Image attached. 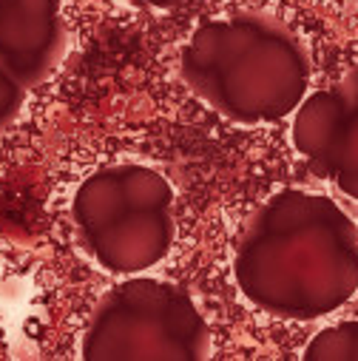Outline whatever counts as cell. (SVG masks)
<instances>
[{
    "label": "cell",
    "mask_w": 358,
    "mask_h": 361,
    "mask_svg": "<svg viewBox=\"0 0 358 361\" xmlns=\"http://www.w3.org/2000/svg\"><path fill=\"white\" fill-rule=\"evenodd\" d=\"M341 88H344V92L358 103V66H352V68L347 71V77L341 80Z\"/></svg>",
    "instance_id": "cell-9"
},
{
    "label": "cell",
    "mask_w": 358,
    "mask_h": 361,
    "mask_svg": "<svg viewBox=\"0 0 358 361\" xmlns=\"http://www.w3.org/2000/svg\"><path fill=\"white\" fill-rule=\"evenodd\" d=\"M233 276L242 296L271 316H330L358 290V228L324 194L279 191L242 228Z\"/></svg>",
    "instance_id": "cell-1"
},
{
    "label": "cell",
    "mask_w": 358,
    "mask_h": 361,
    "mask_svg": "<svg viewBox=\"0 0 358 361\" xmlns=\"http://www.w3.org/2000/svg\"><path fill=\"white\" fill-rule=\"evenodd\" d=\"M304 361H358V322L324 327L304 347Z\"/></svg>",
    "instance_id": "cell-7"
},
{
    "label": "cell",
    "mask_w": 358,
    "mask_h": 361,
    "mask_svg": "<svg viewBox=\"0 0 358 361\" xmlns=\"http://www.w3.org/2000/svg\"><path fill=\"white\" fill-rule=\"evenodd\" d=\"M293 145L307 165L358 200V103L335 88L307 94L293 117Z\"/></svg>",
    "instance_id": "cell-5"
},
{
    "label": "cell",
    "mask_w": 358,
    "mask_h": 361,
    "mask_svg": "<svg viewBox=\"0 0 358 361\" xmlns=\"http://www.w3.org/2000/svg\"><path fill=\"white\" fill-rule=\"evenodd\" d=\"M0 4H4V0H0Z\"/></svg>",
    "instance_id": "cell-11"
},
{
    "label": "cell",
    "mask_w": 358,
    "mask_h": 361,
    "mask_svg": "<svg viewBox=\"0 0 358 361\" xmlns=\"http://www.w3.org/2000/svg\"><path fill=\"white\" fill-rule=\"evenodd\" d=\"M88 361H205L211 330L194 296L154 276H128L103 293L80 338Z\"/></svg>",
    "instance_id": "cell-4"
},
{
    "label": "cell",
    "mask_w": 358,
    "mask_h": 361,
    "mask_svg": "<svg viewBox=\"0 0 358 361\" xmlns=\"http://www.w3.org/2000/svg\"><path fill=\"white\" fill-rule=\"evenodd\" d=\"M128 4H137V6H154V9H173L185 0H128Z\"/></svg>",
    "instance_id": "cell-10"
},
{
    "label": "cell",
    "mask_w": 358,
    "mask_h": 361,
    "mask_svg": "<svg viewBox=\"0 0 358 361\" xmlns=\"http://www.w3.org/2000/svg\"><path fill=\"white\" fill-rule=\"evenodd\" d=\"M179 74L225 120L259 126L290 117L307 97L310 54L273 15L236 12L194 29Z\"/></svg>",
    "instance_id": "cell-2"
},
{
    "label": "cell",
    "mask_w": 358,
    "mask_h": 361,
    "mask_svg": "<svg viewBox=\"0 0 358 361\" xmlns=\"http://www.w3.org/2000/svg\"><path fill=\"white\" fill-rule=\"evenodd\" d=\"M66 23L57 0L0 4V66L26 88L43 82L66 51Z\"/></svg>",
    "instance_id": "cell-6"
},
{
    "label": "cell",
    "mask_w": 358,
    "mask_h": 361,
    "mask_svg": "<svg viewBox=\"0 0 358 361\" xmlns=\"http://www.w3.org/2000/svg\"><path fill=\"white\" fill-rule=\"evenodd\" d=\"M71 222L100 267L137 276L159 264L173 245V188L148 165H111L77 188Z\"/></svg>",
    "instance_id": "cell-3"
},
{
    "label": "cell",
    "mask_w": 358,
    "mask_h": 361,
    "mask_svg": "<svg viewBox=\"0 0 358 361\" xmlns=\"http://www.w3.org/2000/svg\"><path fill=\"white\" fill-rule=\"evenodd\" d=\"M23 100H26V85L0 66V131L20 114Z\"/></svg>",
    "instance_id": "cell-8"
}]
</instances>
